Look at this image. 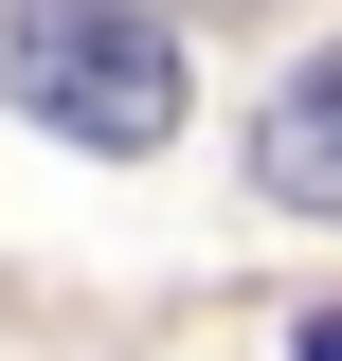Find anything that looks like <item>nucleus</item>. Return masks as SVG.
Returning <instances> with one entry per match:
<instances>
[{"label":"nucleus","instance_id":"f257e3e1","mask_svg":"<svg viewBox=\"0 0 342 361\" xmlns=\"http://www.w3.org/2000/svg\"><path fill=\"white\" fill-rule=\"evenodd\" d=\"M0 90H18V127L90 145V163H144L180 127V37L144 0H0Z\"/></svg>","mask_w":342,"mask_h":361},{"label":"nucleus","instance_id":"7ed1b4c3","mask_svg":"<svg viewBox=\"0 0 342 361\" xmlns=\"http://www.w3.org/2000/svg\"><path fill=\"white\" fill-rule=\"evenodd\" d=\"M306 361H342V307H324V325H306Z\"/></svg>","mask_w":342,"mask_h":361},{"label":"nucleus","instance_id":"f03ea898","mask_svg":"<svg viewBox=\"0 0 342 361\" xmlns=\"http://www.w3.org/2000/svg\"><path fill=\"white\" fill-rule=\"evenodd\" d=\"M253 180L289 199V217H342V37H324V54H306V73L253 109Z\"/></svg>","mask_w":342,"mask_h":361}]
</instances>
